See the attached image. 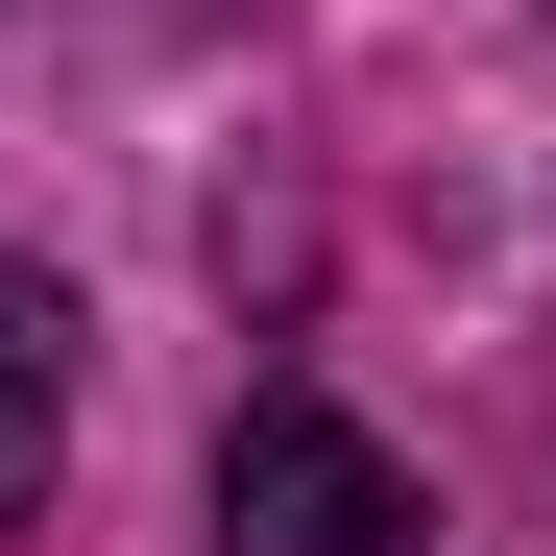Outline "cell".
Returning <instances> with one entry per match:
<instances>
[{
  "label": "cell",
  "instance_id": "1",
  "mask_svg": "<svg viewBox=\"0 0 556 556\" xmlns=\"http://www.w3.org/2000/svg\"><path fill=\"white\" fill-rule=\"evenodd\" d=\"M218 556H435V508L339 388H242L218 412Z\"/></svg>",
  "mask_w": 556,
  "mask_h": 556
},
{
  "label": "cell",
  "instance_id": "2",
  "mask_svg": "<svg viewBox=\"0 0 556 556\" xmlns=\"http://www.w3.org/2000/svg\"><path fill=\"white\" fill-rule=\"evenodd\" d=\"M49 459H73V291L0 266V532L49 508Z\"/></svg>",
  "mask_w": 556,
  "mask_h": 556
}]
</instances>
